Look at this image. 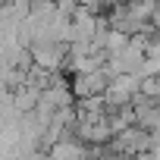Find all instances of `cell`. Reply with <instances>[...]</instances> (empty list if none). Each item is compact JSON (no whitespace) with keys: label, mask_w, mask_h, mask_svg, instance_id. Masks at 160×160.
<instances>
[{"label":"cell","mask_w":160,"mask_h":160,"mask_svg":"<svg viewBox=\"0 0 160 160\" xmlns=\"http://www.w3.org/2000/svg\"><path fill=\"white\" fill-rule=\"evenodd\" d=\"M141 91V75L138 72H122V75H113L110 78V88L104 91L110 110H119V107H129Z\"/></svg>","instance_id":"6da1fadb"},{"label":"cell","mask_w":160,"mask_h":160,"mask_svg":"<svg viewBox=\"0 0 160 160\" xmlns=\"http://www.w3.org/2000/svg\"><path fill=\"white\" fill-rule=\"evenodd\" d=\"M110 72H107V66L104 69H94V72H85V75H75L72 78V91H75V98L82 101V98H94V94H104L107 88H110Z\"/></svg>","instance_id":"7a4b0ae2"},{"label":"cell","mask_w":160,"mask_h":160,"mask_svg":"<svg viewBox=\"0 0 160 160\" xmlns=\"http://www.w3.org/2000/svg\"><path fill=\"white\" fill-rule=\"evenodd\" d=\"M47 154H50V160H88L91 157V144H85L78 135H66Z\"/></svg>","instance_id":"3957f363"},{"label":"cell","mask_w":160,"mask_h":160,"mask_svg":"<svg viewBox=\"0 0 160 160\" xmlns=\"http://www.w3.org/2000/svg\"><path fill=\"white\" fill-rule=\"evenodd\" d=\"M82 7H88V10L101 13V10H107V7H110V0H82Z\"/></svg>","instance_id":"277c9868"}]
</instances>
